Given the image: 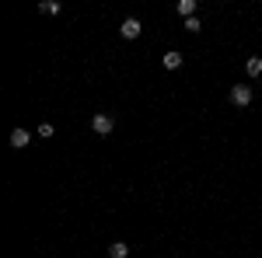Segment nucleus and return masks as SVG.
<instances>
[{
  "instance_id": "f257e3e1",
  "label": "nucleus",
  "mask_w": 262,
  "mask_h": 258,
  "mask_svg": "<svg viewBox=\"0 0 262 258\" xmlns=\"http://www.w3.org/2000/svg\"><path fill=\"white\" fill-rule=\"evenodd\" d=\"M231 105H238V108L252 105V87H248V84H234V87H231Z\"/></svg>"
},
{
  "instance_id": "f03ea898",
  "label": "nucleus",
  "mask_w": 262,
  "mask_h": 258,
  "mask_svg": "<svg viewBox=\"0 0 262 258\" xmlns=\"http://www.w3.org/2000/svg\"><path fill=\"white\" fill-rule=\"evenodd\" d=\"M91 129H95L98 136H108V133L116 129V119H112V115H105V112H98V115L91 119Z\"/></svg>"
},
{
  "instance_id": "7ed1b4c3",
  "label": "nucleus",
  "mask_w": 262,
  "mask_h": 258,
  "mask_svg": "<svg viewBox=\"0 0 262 258\" xmlns=\"http://www.w3.org/2000/svg\"><path fill=\"white\" fill-rule=\"evenodd\" d=\"M140 32H143V25H140L137 18H126V21L119 25V35H122V39H137Z\"/></svg>"
},
{
  "instance_id": "20e7f679",
  "label": "nucleus",
  "mask_w": 262,
  "mask_h": 258,
  "mask_svg": "<svg viewBox=\"0 0 262 258\" xmlns=\"http://www.w3.org/2000/svg\"><path fill=\"white\" fill-rule=\"evenodd\" d=\"M245 74H248V77H262V56H248V63H245Z\"/></svg>"
},
{
  "instance_id": "39448f33",
  "label": "nucleus",
  "mask_w": 262,
  "mask_h": 258,
  "mask_svg": "<svg viewBox=\"0 0 262 258\" xmlns=\"http://www.w3.org/2000/svg\"><path fill=\"white\" fill-rule=\"evenodd\" d=\"M28 143H32V136H28L25 129H14V133H11V147H14V150H21V147H28Z\"/></svg>"
},
{
  "instance_id": "423d86ee",
  "label": "nucleus",
  "mask_w": 262,
  "mask_h": 258,
  "mask_svg": "<svg viewBox=\"0 0 262 258\" xmlns=\"http://www.w3.org/2000/svg\"><path fill=\"white\" fill-rule=\"evenodd\" d=\"M179 14H182L185 21L196 18V0H179Z\"/></svg>"
},
{
  "instance_id": "0eeeda50",
  "label": "nucleus",
  "mask_w": 262,
  "mask_h": 258,
  "mask_svg": "<svg viewBox=\"0 0 262 258\" xmlns=\"http://www.w3.org/2000/svg\"><path fill=\"white\" fill-rule=\"evenodd\" d=\"M164 70H179L182 66V53H164Z\"/></svg>"
},
{
  "instance_id": "6e6552de",
  "label": "nucleus",
  "mask_w": 262,
  "mask_h": 258,
  "mask_svg": "<svg viewBox=\"0 0 262 258\" xmlns=\"http://www.w3.org/2000/svg\"><path fill=\"white\" fill-rule=\"evenodd\" d=\"M126 255H129V248H126L122 241H116V244L108 248V258H126Z\"/></svg>"
},
{
  "instance_id": "1a4fd4ad",
  "label": "nucleus",
  "mask_w": 262,
  "mask_h": 258,
  "mask_svg": "<svg viewBox=\"0 0 262 258\" xmlns=\"http://www.w3.org/2000/svg\"><path fill=\"white\" fill-rule=\"evenodd\" d=\"M39 14H60V4H56V0H42Z\"/></svg>"
},
{
  "instance_id": "9d476101",
  "label": "nucleus",
  "mask_w": 262,
  "mask_h": 258,
  "mask_svg": "<svg viewBox=\"0 0 262 258\" xmlns=\"http://www.w3.org/2000/svg\"><path fill=\"white\" fill-rule=\"evenodd\" d=\"M53 133H56V129H53V122H42V126H39V136H46V139H49Z\"/></svg>"
},
{
  "instance_id": "9b49d317",
  "label": "nucleus",
  "mask_w": 262,
  "mask_h": 258,
  "mask_svg": "<svg viewBox=\"0 0 262 258\" xmlns=\"http://www.w3.org/2000/svg\"><path fill=\"white\" fill-rule=\"evenodd\" d=\"M185 32H203V25H200V18H189V21H185Z\"/></svg>"
}]
</instances>
